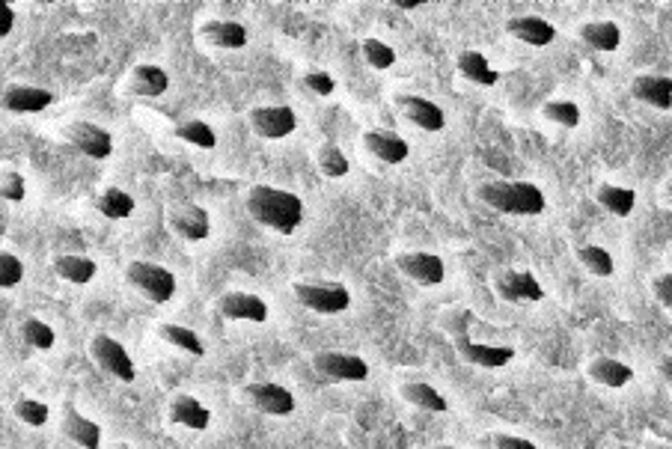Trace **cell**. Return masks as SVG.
Returning <instances> with one entry per match:
<instances>
[{
	"instance_id": "cell-1",
	"label": "cell",
	"mask_w": 672,
	"mask_h": 449,
	"mask_svg": "<svg viewBox=\"0 0 672 449\" xmlns=\"http://www.w3.org/2000/svg\"><path fill=\"white\" fill-rule=\"evenodd\" d=\"M247 215L256 224L268 226L280 235H292L304 224V200L292 191L271 188V185H253L247 191Z\"/></svg>"
},
{
	"instance_id": "cell-2",
	"label": "cell",
	"mask_w": 672,
	"mask_h": 449,
	"mask_svg": "<svg viewBox=\"0 0 672 449\" xmlns=\"http://www.w3.org/2000/svg\"><path fill=\"white\" fill-rule=\"evenodd\" d=\"M479 200L503 215H542L545 194L533 182H485L479 185Z\"/></svg>"
},
{
	"instance_id": "cell-3",
	"label": "cell",
	"mask_w": 672,
	"mask_h": 449,
	"mask_svg": "<svg viewBox=\"0 0 672 449\" xmlns=\"http://www.w3.org/2000/svg\"><path fill=\"white\" fill-rule=\"evenodd\" d=\"M292 295L301 307L322 313V316H336L345 313L351 304V292L342 283H331V280H298L292 283Z\"/></svg>"
},
{
	"instance_id": "cell-4",
	"label": "cell",
	"mask_w": 672,
	"mask_h": 449,
	"mask_svg": "<svg viewBox=\"0 0 672 449\" xmlns=\"http://www.w3.org/2000/svg\"><path fill=\"white\" fill-rule=\"evenodd\" d=\"M125 277H128V283H131L140 295H146L152 304H167V301H173V295H176V277H173V271L164 268V265H158V262L134 259V262H128Z\"/></svg>"
},
{
	"instance_id": "cell-5",
	"label": "cell",
	"mask_w": 672,
	"mask_h": 449,
	"mask_svg": "<svg viewBox=\"0 0 672 449\" xmlns=\"http://www.w3.org/2000/svg\"><path fill=\"white\" fill-rule=\"evenodd\" d=\"M90 351H93V360L116 381L131 384L137 378V366H134V360L128 357V351L119 339L108 337V334H96L90 339Z\"/></svg>"
},
{
	"instance_id": "cell-6",
	"label": "cell",
	"mask_w": 672,
	"mask_h": 449,
	"mask_svg": "<svg viewBox=\"0 0 672 449\" xmlns=\"http://www.w3.org/2000/svg\"><path fill=\"white\" fill-rule=\"evenodd\" d=\"M66 140H69L81 155H87V158H93V161H105V158L113 152V134L108 128L96 125V122H84V119L69 122V125H66Z\"/></svg>"
},
{
	"instance_id": "cell-7",
	"label": "cell",
	"mask_w": 672,
	"mask_h": 449,
	"mask_svg": "<svg viewBox=\"0 0 672 449\" xmlns=\"http://www.w3.org/2000/svg\"><path fill=\"white\" fill-rule=\"evenodd\" d=\"M244 399L256 411H262L268 417H289L295 411L292 390H286L283 384H271V381H253V384H247L244 387Z\"/></svg>"
},
{
	"instance_id": "cell-8",
	"label": "cell",
	"mask_w": 672,
	"mask_h": 449,
	"mask_svg": "<svg viewBox=\"0 0 672 449\" xmlns=\"http://www.w3.org/2000/svg\"><path fill=\"white\" fill-rule=\"evenodd\" d=\"M313 369L325 378L334 381H366L369 378V366L363 357L348 354V351H319L313 354Z\"/></svg>"
},
{
	"instance_id": "cell-9",
	"label": "cell",
	"mask_w": 672,
	"mask_h": 449,
	"mask_svg": "<svg viewBox=\"0 0 672 449\" xmlns=\"http://www.w3.org/2000/svg\"><path fill=\"white\" fill-rule=\"evenodd\" d=\"M494 289L503 301L509 304H527V301H542L545 298V289L542 283L530 274V271H518V268H509V271H500L494 277Z\"/></svg>"
},
{
	"instance_id": "cell-10",
	"label": "cell",
	"mask_w": 672,
	"mask_h": 449,
	"mask_svg": "<svg viewBox=\"0 0 672 449\" xmlns=\"http://www.w3.org/2000/svg\"><path fill=\"white\" fill-rule=\"evenodd\" d=\"M250 128L265 140H283L298 128V116L289 105H262L250 111Z\"/></svg>"
},
{
	"instance_id": "cell-11",
	"label": "cell",
	"mask_w": 672,
	"mask_h": 449,
	"mask_svg": "<svg viewBox=\"0 0 672 449\" xmlns=\"http://www.w3.org/2000/svg\"><path fill=\"white\" fill-rule=\"evenodd\" d=\"M167 224H170V229H173L179 238H185V241H206L209 232H212V218H209V212H206L200 203H188V200L170 209Z\"/></svg>"
},
{
	"instance_id": "cell-12",
	"label": "cell",
	"mask_w": 672,
	"mask_h": 449,
	"mask_svg": "<svg viewBox=\"0 0 672 449\" xmlns=\"http://www.w3.org/2000/svg\"><path fill=\"white\" fill-rule=\"evenodd\" d=\"M396 268H399L408 280H414V283H420V286H438V283H444V277H447L444 259L435 256V253H423V250H417V253H399V256H396Z\"/></svg>"
},
{
	"instance_id": "cell-13",
	"label": "cell",
	"mask_w": 672,
	"mask_h": 449,
	"mask_svg": "<svg viewBox=\"0 0 672 449\" xmlns=\"http://www.w3.org/2000/svg\"><path fill=\"white\" fill-rule=\"evenodd\" d=\"M396 108L402 111V116L408 122H414L417 128L435 134V131H444L447 125V116L441 111V105H435L432 99H423V96H414V93H402L396 96Z\"/></svg>"
},
{
	"instance_id": "cell-14",
	"label": "cell",
	"mask_w": 672,
	"mask_h": 449,
	"mask_svg": "<svg viewBox=\"0 0 672 449\" xmlns=\"http://www.w3.org/2000/svg\"><path fill=\"white\" fill-rule=\"evenodd\" d=\"M455 351L461 354V360H467L470 366H479V369H503L515 357V348H509V345H488V342H473L467 337L455 342Z\"/></svg>"
},
{
	"instance_id": "cell-15",
	"label": "cell",
	"mask_w": 672,
	"mask_h": 449,
	"mask_svg": "<svg viewBox=\"0 0 672 449\" xmlns=\"http://www.w3.org/2000/svg\"><path fill=\"white\" fill-rule=\"evenodd\" d=\"M218 313L232 322H256L262 325L268 319V304L259 295L250 292H226L218 301Z\"/></svg>"
},
{
	"instance_id": "cell-16",
	"label": "cell",
	"mask_w": 672,
	"mask_h": 449,
	"mask_svg": "<svg viewBox=\"0 0 672 449\" xmlns=\"http://www.w3.org/2000/svg\"><path fill=\"white\" fill-rule=\"evenodd\" d=\"M0 105L9 113H42L54 105V93L42 87H30V84H12L6 87Z\"/></svg>"
},
{
	"instance_id": "cell-17",
	"label": "cell",
	"mask_w": 672,
	"mask_h": 449,
	"mask_svg": "<svg viewBox=\"0 0 672 449\" xmlns=\"http://www.w3.org/2000/svg\"><path fill=\"white\" fill-rule=\"evenodd\" d=\"M506 33L515 36L518 42H527L533 48H545L557 39V27L539 15H518V18H509L506 24Z\"/></svg>"
},
{
	"instance_id": "cell-18",
	"label": "cell",
	"mask_w": 672,
	"mask_h": 449,
	"mask_svg": "<svg viewBox=\"0 0 672 449\" xmlns=\"http://www.w3.org/2000/svg\"><path fill=\"white\" fill-rule=\"evenodd\" d=\"M170 90V75L155 66V63H143L131 72L128 78V93L140 96V99H158Z\"/></svg>"
},
{
	"instance_id": "cell-19",
	"label": "cell",
	"mask_w": 672,
	"mask_h": 449,
	"mask_svg": "<svg viewBox=\"0 0 672 449\" xmlns=\"http://www.w3.org/2000/svg\"><path fill=\"white\" fill-rule=\"evenodd\" d=\"M363 146L378 158V161H384V164H402L405 158H408V143L399 137V134H393V131H381V128H372V131H366L363 134Z\"/></svg>"
},
{
	"instance_id": "cell-20",
	"label": "cell",
	"mask_w": 672,
	"mask_h": 449,
	"mask_svg": "<svg viewBox=\"0 0 672 449\" xmlns=\"http://www.w3.org/2000/svg\"><path fill=\"white\" fill-rule=\"evenodd\" d=\"M631 96L658 108V111H670L672 108V78L667 75H640L631 84Z\"/></svg>"
},
{
	"instance_id": "cell-21",
	"label": "cell",
	"mask_w": 672,
	"mask_h": 449,
	"mask_svg": "<svg viewBox=\"0 0 672 449\" xmlns=\"http://www.w3.org/2000/svg\"><path fill=\"white\" fill-rule=\"evenodd\" d=\"M200 36L215 45V48H226V51H235V48H244L247 45V27L238 24V21H229V18H212L200 27Z\"/></svg>"
},
{
	"instance_id": "cell-22",
	"label": "cell",
	"mask_w": 672,
	"mask_h": 449,
	"mask_svg": "<svg viewBox=\"0 0 672 449\" xmlns=\"http://www.w3.org/2000/svg\"><path fill=\"white\" fill-rule=\"evenodd\" d=\"M170 420H173L176 426L203 432V429H209V423H212V411H209L200 399L182 393V396H176V399L170 402Z\"/></svg>"
},
{
	"instance_id": "cell-23",
	"label": "cell",
	"mask_w": 672,
	"mask_h": 449,
	"mask_svg": "<svg viewBox=\"0 0 672 449\" xmlns=\"http://www.w3.org/2000/svg\"><path fill=\"white\" fill-rule=\"evenodd\" d=\"M63 432H66V438L75 441L78 447L84 449L102 447V429H99V423H93L90 417L78 414L72 405H66V411H63Z\"/></svg>"
},
{
	"instance_id": "cell-24",
	"label": "cell",
	"mask_w": 672,
	"mask_h": 449,
	"mask_svg": "<svg viewBox=\"0 0 672 449\" xmlns=\"http://www.w3.org/2000/svg\"><path fill=\"white\" fill-rule=\"evenodd\" d=\"M586 372H589V378H592L595 384L610 387V390H619V387H625V384L634 378V369H631L628 363L616 360V357H595V360L586 366Z\"/></svg>"
},
{
	"instance_id": "cell-25",
	"label": "cell",
	"mask_w": 672,
	"mask_h": 449,
	"mask_svg": "<svg viewBox=\"0 0 672 449\" xmlns=\"http://www.w3.org/2000/svg\"><path fill=\"white\" fill-rule=\"evenodd\" d=\"M54 271L60 280L66 283H75V286H84L90 280H96L99 274V265L90 259V256H75V253H63L54 259Z\"/></svg>"
},
{
	"instance_id": "cell-26",
	"label": "cell",
	"mask_w": 672,
	"mask_h": 449,
	"mask_svg": "<svg viewBox=\"0 0 672 449\" xmlns=\"http://www.w3.org/2000/svg\"><path fill=\"white\" fill-rule=\"evenodd\" d=\"M577 33L592 51H616L622 45V30L613 21H586Z\"/></svg>"
},
{
	"instance_id": "cell-27",
	"label": "cell",
	"mask_w": 672,
	"mask_h": 449,
	"mask_svg": "<svg viewBox=\"0 0 672 449\" xmlns=\"http://www.w3.org/2000/svg\"><path fill=\"white\" fill-rule=\"evenodd\" d=\"M458 72H461L467 81L479 84V87H494V84L500 81V72L491 69L488 57L479 54V51H461V54H458Z\"/></svg>"
},
{
	"instance_id": "cell-28",
	"label": "cell",
	"mask_w": 672,
	"mask_h": 449,
	"mask_svg": "<svg viewBox=\"0 0 672 449\" xmlns=\"http://www.w3.org/2000/svg\"><path fill=\"white\" fill-rule=\"evenodd\" d=\"M402 399L411 402V405H417V408H423V411H432V414H447L449 411L447 399L432 384H426V381H408V384H402Z\"/></svg>"
},
{
	"instance_id": "cell-29",
	"label": "cell",
	"mask_w": 672,
	"mask_h": 449,
	"mask_svg": "<svg viewBox=\"0 0 672 449\" xmlns=\"http://www.w3.org/2000/svg\"><path fill=\"white\" fill-rule=\"evenodd\" d=\"M93 209L99 215L111 218V221H125V218L134 215V197L128 191H122V188H108V191H102L93 200Z\"/></svg>"
},
{
	"instance_id": "cell-30",
	"label": "cell",
	"mask_w": 672,
	"mask_h": 449,
	"mask_svg": "<svg viewBox=\"0 0 672 449\" xmlns=\"http://www.w3.org/2000/svg\"><path fill=\"white\" fill-rule=\"evenodd\" d=\"M595 200L616 218H628L637 206V194L631 188H619V185H601L595 191Z\"/></svg>"
},
{
	"instance_id": "cell-31",
	"label": "cell",
	"mask_w": 672,
	"mask_h": 449,
	"mask_svg": "<svg viewBox=\"0 0 672 449\" xmlns=\"http://www.w3.org/2000/svg\"><path fill=\"white\" fill-rule=\"evenodd\" d=\"M577 259H580V265H583L589 274H595V277H613V271H616L613 256H610L604 247H598V244H583V247H577Z\"/></svg>"
},
{
	"instance_id": "cell-32",
	"label": "cell",
	"mask_w": 672,
	"mask_h": 449,
	"mask_svg": "<svg viewBox=\"0 0 672 449\" xmlns=\"http://www.w3.org/2000/svg\"><path fill=\"white\" fill-rule=\"evenodd\" d=\"M176 137L191 143V146H200V149H215L218 146V134L209 122L203 119H188L182 125H176Z\"/></svg>"
},
{
	"instance_id": "cell-33",
	"label": "cell",
	"mask_w": 672,
	"mask_h": 449,
	"mask_svg": "<svg viewBox=\"0 0 672 449\" xmlns=\"http://www.w3.org/2000/svg\"><path fill=\"white\" fill-rule=\"evenodd\" d=\"M161 337L167 339L170 345H176V348L194 354V357H203V354H206V345H203L200 334L191 331V328H185V325H161Z\"/></svg>"
},
{
	"instance_id": "cell-34",
	"label": "cell",
	"mask_w": 672,
	"mask_h": 449,
	"mask_svg": "<svg viewBox=\"0 0 672 449\" xmlns=\"http://www.w3.org/2000/svg\"><path fill=\"white\" fill-rule=\"evenodd\" d=\"M21 339H24L30 348L51 351V348H54V342H57V334H54V328H51V325H45L42 319L30 316V319H24V322H21Z\"/></svg>"
},
{
	"instance_id": "cell-35",
	"label": "cell",
	"mask_w": 672,
	"mask_h": 449,
	"mask_svg": "<svg viewBox=\"0 0 672 449\" xmlns=\"http://www.w3.org/2000/svg\"><path fill=\"white\" fill-rule=\"evenodd\" d=\"M316 161H319V170L328 176V179H342V176H348V158H345V152L336 146V143H325V146H319V152H316Z\"/></svg>"
},
{
	"instance_id": "cell-36",
	"label": "cell",
	"mask_w": 672,
	"mask_h": 449,
	"mask_svg": "<svg viewBox=\"0 0 672 449\" xmlns=\"http://www.w3.org/2000/svg\"><path fill=\"white\" fill-rule=\"evenodd\" d=\"M545 119H551V122H557L562 128H577L580 125V108L574 105V102H568V99H554V102H548L545 108Z\"/></svg>"
},
{
	"instance_id": "cell-37",
	"label": "cell",
	"mask_w": 672,
	"mask_h": 449,
	"mask_svg": "<svg viewBox=\"0 0 672 449\" xmlns=\"http://www.w3.org/2000/svg\"><path fill=\"white\" fill-rule=\"evenodd\" d=\"M363 57L372 69H390L396 63V51L381 39H363Z\"/></svg>"
},
{
	"instance_id": "cell-38",
	"label": "cell",
	"mask_w": 672,
	"mask_h": 449,
	"mask_svg": "<svg viewBox=\"0 0 672 449\" xmlns=\"http://www.w3.org/2000/svg\"><path fill=\"white\" fill-rule=\"evenodd\" d=\"M12 411H15V417H18L21 423H27V426H45L48 417H51L48 405H45V402H36V399H18Z\"/></svg>"
},
{
	"instance_id": "cell-39",
	"label": "cell",
	"mask_w": 672,
	"mask_h": 449,
	"mask_svg": "<svg viewBox=\"0 0 672 449\" xmlns=\"http://www.w3.org/2000/svg\"><path fill=\"white\" fill-rule=\"evenodd\" d=\"M24 280V262L15 253L0 250V289H12Z\"/></svg>"
},
{
	"instance_id": "cell-40",
	"label": "cell",
	"mask_w": 672,
	"mask_h": 449,
	"mask_svg": "<svg viewBox=\"0 0 672 449\" xmlns=\"http://www.w3.org/2000/svg\"><path fill=\"white\" fill-rule=\"evenodd\" d=\"M0 197L9 203H21L27 197V182L21 173H3L0 176Z\"/></svg>"
},
{
	"instance_id": "cell-41",
	"label": "cell",
	"mask_w": 672,
	"mask_h": 449,
	"mask_svg": "<svg viewBox=\"0 0 672 449\" xmlns=\"http://www.w3.org/2000/svg\"><path fill=\"white\" fill-rule=\"evenodd\" d=\"M304 87L313 90L316 96H331L336 90V81L334 75H328V72H307L304 75Z\"/></svg>"
},
{
	"instance_id": "cell-42",
	"label": "cell",
	"mask_w": 672,
	"mask_h": 449,
	"mask_svg": "<svg viewBox=\"0 0 672 449\" xmlns=\"http://www.w3.org/2000/svg\"><path fill=\"white\" fill-rule=\"evenodd\" d=\"M652 292H655V298H658L667 310H672V271H667V274H658V277H655Z\"/></svg>"
},
{
	"instance_id": "cell-43",
	"label": "cell",
	"mask_w": 672,
	"mask_h": 449,
	"mask_svg": "<svg viewBox=\"0 0 672 449\" xmlns=\"http://www.w3.org/2000/svg\"><path fill=\"white\" fill-rule=\"evenodd\" d=\"M494 449H536V444L518 435H494Z\"/></svg>"
},
{
	"instance_id": "cell-44",
	"label": "cell",
	"mask_w": 672,
	"mask_h": 449,
	"mask_svg": "<svg viewBox=\"0 0 672 449\" xmlns=\"http://www.w3.org/2000/svg\"><path fill=\"white\" fill-rule=\"evenodd\" d=\"M12 27H15V9H12L6 0H0V39L9 36Z\"/></svg>"
},
{
	"instance_id": "cell-45",
	"label": "cell",
	"mask_w": 672,
	"mask_h": 449,
	"mask_svg": "<svg viewBox=\"0 0 672 449\" xmlns=\"http://www.w3.org/2000/svg\"><path fill=\"white\" fill-rule=\"evenodd\" d=\"M658 369H661L664 381H670V384H672V354H667V357L661 360V366H658Z\"/></svg>"
},
{
	"instance_id": "cell-46",
	"label": "cell",
	"mask_w": 672,
	"mask_h": 449,
	"mask_svg": "<svg viewBox=\"0 0 672 449\" xmlns=\"http://www.w3.org/2000/svg\"><path fill=\"white\" fill-rule=\"evenodd\" d=\"M399 9H417V6H423V0H393Z\"/></svg>"
},
{
	"instance_id": "cell-47",
	"label": "cell",
	"mask_w": 672,
	"mask_h": 449,
	"mask_svg": "<svg viewBox=\"0 0 672 449\" xmlns=\"http://www.w3.org/2000/svg\"><path fill=\"white\" fill-rule=\"evenodd\" d=\"M111 449H128V444H113Z\"/></svg>"
},
{
	"instance_id": "cell-48",
	"label": "cell",
	"mask_w": 672,
	"mask_h": 449,
	"mask_svg": "<svg viewBox=\"0 0 672 449\" xmlns=\"http://www.w3.org/2000/svg\"><path fill=\"white\" fill-rule=\"evenodd\" d=\"M667 191H670V194H672V179H670V182H667Z\"/></svg>"
},
{
	"instance_id": "cell-49",
	"label": "cell",
	"mask_w": 672,
	"mask_h": 449,
	"mask_svg": "<svg viewBox=\"0 0 672 449\" xmlns=\"http://www.w3.org/2000/svg\"><path fill=\"white\" fill-rule=\"evenodd\" d=\"M435 449H458V447H435Z\"/></svg>"
}]
</instances>
